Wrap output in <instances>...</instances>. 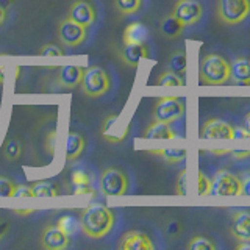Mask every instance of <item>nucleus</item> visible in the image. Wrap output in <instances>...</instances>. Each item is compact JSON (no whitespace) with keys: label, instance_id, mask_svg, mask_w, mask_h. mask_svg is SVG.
I'll return each instance as SVG.
<instances>
[{"label":"nucleus","instance_id":"f257e3e1","mask_svg":"<svg viewBox=\"0 0 250 250\" xmlns=\"http://www.w3.org/2000/svg\"><path fill=\"white\" fill-rule=\"evenodd\" d=\"M116 224V214L104 203H91L82 213L80 229L91 239H102L111 233Z\"/></svg>","mask_w":250,"mask_h":250},{"label":"nucleus","instance_id":"f03ea898","mask_svg":"<svg viewBox=\"0 0 250 250\" xmlns=\"http://www.w3.org/2000/svg\"><path fill=\"white\" fill-rule=\"evenodd\" d=\"M199 82L203 86H222L230 82V61L219 53H208L200 60Z\"/></svg>","mask_w":250,"mask_h":250},{"label":"nucleus","instance_id":"7ed1b4c3","mask_svg":"<svg viewBox=\"0 0 250 250\" xmlns=\"http://www.w3.org/2000/svg\"><path fill=\"white\" fill-rule=\"evenodd\" d=\"M80 88L86 97L91 99L102 97L111 89V77H109V74L104 67L91 66L83 70Z\"/></svg>","mask_w":250,"mask_h":250},{"label":"nucleus","instance_id":"20e7f679","mask_svg":"<svg viewBox=\"0 0 250 250\" xmlns=\"http://www.w3.org/2000/svg\"><path fill=\"white\" fill-rule=\"evenodd\" d=\"M216 18L224 25H239L250 18V0H217Z\"/></svg>","mask_w":250,"mask_h":250},{"label":"nucleus","instance_id":"39448f33","mask_svg":"<svg viewBox=\"0 0 250 250\" xmlns=\"http://www.w3.org/2000/svg\"><path fill=\"white\" fill-rule=\"evenodd\" d=\"M185 113H186V105L182 99L175 96H164L155 102L152 116L153 121L172 124L178 121L180 117H183Z\"/></svg>","mask_w":250,"mask_h":250},{"label":"nucleus","instance_id":"423d86ee","mask_svg":"<svg viewBox=\"0 0 250 250\" xmlns=\"http://www.w3.org/2000/svg\"><path fill=\"white\" fill-rule=\"evenodd\" d=\"M128 177L119 167H108L100 174V191L109 197H119L128 191Z\"/></svg>","mask_w":250,"mask_h":250},{"label":"nucleus","instance_id":"0eeeda50","mask_svg":"<svg viewBox=\"0 0 250 250\" xmlns=\"http://www.w3.org/2000/svg\"><path fill=\"white\" fill-rule=\"evenodd\" d=\"M100 133L108 144H121L130 133V122L125 121L121 114L113 113L105 117Z\"/></svg>","mask_w":250,"mask_h":250},{"label":"nucleus","instance_id":"6e6552de","mask_svg":"<svg viewBox=\"0 0 250 250\" xmlns=\"http://www.w3.org/2000/svg\"><path fill=\"white\" fill-rule=\"evenodd\" d=\"M242 178L229 170H217L211 180V195H241Z\"/></svg>","mask_w":250,"mask_h":250},{"label":"nucleus","instance_id":"1a4fd4ad","mask_svg":"<svg viewBox=\"0 0 250 250\" xmlns=\"http://www.w3.org/2000/svg\"><path fill=\"white\" fill-rule=\"evenodd\" d=\"M86 30L88 28H84L80 25V23H77L72 19L66 18L58 23V30H57L58 41L64 47L74 49V47L82 45L86 41V36H88Z\"/></svg>","mask_w":250,"mask_h":250},{"label":"nucleus","instance_id":"9d476101","mask_svg":"<svg viewBox=\"0 0 250 250\" xmlns=\"http://www.w3.org/2000/svg\"><path fill=\"white\" fill-rule=\"evenodd\" d=\"M234 136V127L219 117L205 121L200 128V139L205 141H230Z\"/></svg>","mask_w":250,"mask_h":250},{"label":"nucleus","instance_id":"9b49d317","mask_svg":"<svg viewBox=\"0 0 250 250\" xmlns=\"http://www.w3.org/2000/svg\"><path fill=\"white\" fill-rule=\"evenodd\" d=\"M172 14L178 21H182L185 27H191L199 23L203 18V6L199 0H178L172 10Z\"/></svg>","mask_w":250,"mask_h":250},{"label":"nucleus","instance_id":"f8f14e48","mask_svg":"<svg viewBox=\"0 0 250 250\" xmlns=\"http://www.w3.org/2000/svg\"><path fill=\"white\" fill-rule=\"evenodd\" d=\"M67 18L80 23L84 28H89L97 22V10L88 0H77L70 5Z\"/></svg>","mask_w":250,"mask_h":250},{"label":"nucleus","instance_id":"ddd939ff","mask_svg":"<svg viewBox=\"0 0 250 250\" xmlns=\"http://www.w3.org/2000/svg\"><path fill=\"white\" fill-rule=\"evenodd\" d=\"M39 244L45 250H66L70 246V238L58 225H47L41 233Z\"/></svg>","mask_w":250,"mask_h":250},{"label":"nucleus","instance_id":"4468645a","mask_svg":"<svg viewBox=\"0 0 250 250\" xmlns=\"http://www.w3.org/2000/svg\"><path fill=\"white\" fill-rule=\"evenodd\" d=\"M230 234L236 241H250V209H236L231 216Z\"/></svg>","mask_w":250,"mask_h":250},{"label":"nucleus","instance_id":"2eb2a0df","mask_svg":"<svg viewBox=\"0 0 250 250\" xmlns=\"http://www.w3.org/2000/svg\"><path fill=\"white\" fill-rule=\"evenodd\" d=\"M119 249L121 250H153L155 246L152 239L148 238V234L139 230H131L122 236L119 242Z\"/></svg>","mask_w":250,"mask_h":250},{"label":"nucleus","instance_id":"dca6fc26","mask_svg":"<svg viewBox=\"0 0 250 250\" xmlns=\"http://www.w3.org/2000/svg\"><path fill=\"white\" fill-rule=\"evenodd\" d=\"M234 143L230 147V153L234 160H246L250 156V135L244 130V127H234V136L231 139Z\"/></svg>","mask_w":250,"mask_h":250},{"label":"nucleus","instance_id":"f3484780","mask_svg":"<svg viewBox=\"0 0 250 250\" xmlns=\"http://www.w3.org/2000/svg\"><path fill=\"white\" fill-rule=\"evenodd\" d=\"M148 58V49L146 44H124L121 50V60L130 67H138L139 61Z\"/></svg>","mask_w":250,"mask_h":250},{"label":"nucleus","instance_id":"a211bd4d","mask_svg":"<svg viewBox=\"0 0 250 250\" xmlns=\"http://www.w3.org/2000/svg\"><path fill=\"white\" fill-rule=\"evenodd\" d=\"M230 80L242 86L250 84V58L238 57L230 62Z\"/></svg>","mask_w":250,"mask_h":250},{"label":"nucleus","instance_id":"6ab92c4d","mask_svg":"<svg viewBox=\"0 0 250 250\" xmlns=\"http://www.w3.org/2000/svg\"><path fill=\"white\" fill-rule=\"evenodd\" d=\"M83 69L80 66H62L58 72V84L64 89H74L80 86Z\"/></svg>","mask_w":250,"mask_h":250},{"label":"nucleus","instance_id":"aec40b11","mask_svg":"<svg viewBox=\"0 0 250 250\" xmlns=\"http://www.w3.org/2000/svg\"><path fill=\"white\" fill-rule=\"evenodd\" d=\"M86 148V139L77 131H70L66 139V161H75L83 155Z\"/></svg>","mask_w":250,"mask_h":250},{"label":"nucleus","instance_id":"412c9836","mask_svg":"<svg viewBox=\"0 0 250 250\" xmlns=\"http://www.w3.org/2000/svg\"><path fill=\"white\" fill-rule=\"evenodd\" d=\"M148 38V30L144 23L131 22L124 30L122 41L124 44H146Z\"/></svg>","mask_w":250,"mask_h":250},{"label":"nucleus","instance_id":"4be33fe9","mask_svg":"<svg viewBox=\"0 0 250 250\" xmlns=\"http://www.w3.org/2000/svg\"><path fill=\"white\" fill-rule=\"evenodd\" d=\"M177 133L167 122L153 121L144 131V139H175Z\"/></svg>","mask_w":250,"mask_h":250},{"label":"nucleus","instance_id":"5701e85b","mask_svg":"<svg viewBox=\"0 0 250 250\" xmlns=\"http://www.w3.org/2000/svg\"><path fill=\"white\" fill-rule=\"evenodd\" d=\"M147 152L150 155L160 156V158H163L167 164L182 163L188 155V150L183 147H180V148H175V147H172V148L170 147L169 148H150V150H147Z\"/></svg>","mask_w":250,"mask_h":250},{"label":"nucleus","instance_id":"b1692460","mask_svg":"<svg viewBox=\"0 0 250 250\" xmlns=\"http://www.w3.org/2000/svg\"><path fill=\"white\" fill-rule=\"evenodd\" d=\"M185 25L182 23V21H178L174 14H169L166 16L161 23H160V31H161V35L164 38H167V39H175L178 38L180 35H182V31H183Z\"/></svg>","mask_w":250,"mask_h":250},{"label":"nucleus","instance_id":"393cba45","mask_svg":"<svg viewBox=\"0 0 250 250\" xmlns=\"http://www.w3.org/2000/svg\"><path fill=\"white\" fill-rule=\"evenodd\" d=\"M33 197H57L61 194L60 185L50 182V180H39L30 185Z\"/></svg>","mask_w":250,"mask_h":250},{"label":"nucleus","instance_id":"a878e982","mask_svg":"<svg viewBox=\"0 0 250 250\" xmlns=\"http://www.w3.org/2000/svg\"><path fill=\"white\" fill-rule=\"evenodd\" d=\"M72 183H74V194L82 195V194H92L96 195V191L92 189L91 186V180L89 177L84 174L83 170H74L72 174Z\"/></svg>","mask_w":250,"mask_h":250},{"label":"nucleus","instance_id":"bb28decb","mask_svg":"<svg viewBox=\"0 0 250 250\" xmlns=\"http://www.w3.org/2000/svg\"><path fill=\"white\" fill-rule=\"evenodd\" d=\"M141 6H143V0H114V8L122 16L136 14Z\"/></svg>","mask_w":250,"mask_h":250},{"label":"nucleus","instance_id":"cd10ccee","mask_svg":"<svg viewBox=\"0 0 250 250\" xmlns=\"http://www.w3.org/2000/svg\"><path fill=\"white\" fill-rule=\"evenodd\" d=\"M186 67H188V60L185 52H175L169 58V70H172V72H175L178 75H185Z\"/></svg>","mask_w":250,"mask_h":250},{"label":"nucleus","instance_id":"c85d7f7f","mask_svg":"<svg viewBox=\"0 0 250 250\" xmlns=\"http://www.w3.org/2000/svg\"><path fill=\"white\" fill-rule=\"evenodd\" d=\"M3 155H5V158L10 160V161L19 160L21 155H22V143L16 138L6 141L5 146H3Z\"/></svg>","mask_w":250,"mask_h":250},{"label":"nucleus","instance_id":"c756f323","mask_svg":"<svg viewBox=\"0 0 250 250\" xmlns=\"http://www.w3.org/2000/svg\"><path fill=\"white\" fill-rule=\"evenodd\" d=\"M216 242L208 236H192L191 241L188 242V249L189 250H216Z\"/></svg>","mask_w":250,"mask_h":250},{"label":"nucleus","instance_id":"7c9ffc66","mask_svg":"<svg viewBox=\"0 0 250 250\" xmlns=\"http://www.w3.org/2000/svg\"><path fill=\"white\" fill-rule=\"evenodd\" d=\"M156 84H160V86H185V80L182 75H178L167 69L160 74L158 80H156Z\"/></svg>","mask_w":250,"mask_h":250},{"label":"nucleus","instance_id":"2f4dec72","mask_svg":"<svg viewBox=\"0 0 250 250\" xmlns=\"http://www.w3.org/2000/svg\"><path fill=\"white\" fill-rule=\"evenodd\" d=\"M57 225L67 234L69 238L74 236V234L77 233V230L80 229V222H78L74 216H62L60 221H58Z\"/></svg>","mask_w":250,"mask_h":250},{"label":"nucleus","instance_id":"473e14b6","mask_svg":"<svg viewBox=\"0 0 250 250\" xmlns=\"http://www.w3.org/2000/svg\"><path fill=\"white\" fill-rule=\"evenodd\" d=\"M16 189V183L11 178L0 175V197H13Z\"/></svg>","mask_w":250,"mask_h":250},{"label":"nucleus","instance_id":"72a5a7b5","mask_svg":"<svg viewBox=\"0 0 250 250\" xmlns=\"http://www.w3.org/2000/svg\"><path fill=\"white\" fill-rule=\"evenodd\" d=\"M197 194L211 195V180L203 174V172H199L197 174Z\"/></svg>","mask_w":250,"mask_h":250},{"label":"nucleus","instance_id":"f704fd0d","mask_svg":"<svg viewBox=\"0 0 250 250\" xmlns=\"http://www.w3.org/2000/svg\"><path fill=\"white\" fill-rule=\"evenodd\" d=\"M175 194L186 195L188 194V169H182L175 182Z\"/></svg>","mask_w":250,"mask_h":250},{"label":"nucleus","instance_id":"c9c22d12","mask_svg":"<svg viewBox=\"0 0 250 250\" xmlns=\"http://www.w3.org/2000/svg\"><path fill=\"white\" fill-rule=\"evenodd\" d=\"M39 55H41V57H62L64 52H62V49L57 44H47L39 50Z\"/></svg>","mask_w":250,"mask_h":250},{"label":"nucleus","instance_id":"e433bc0d","mask_svg":"<svg viewBox=\"0 0 250 250\" xmlns=\"http://www.w3.org/2000/svg\"><path fill=\"white\" fill-rule=\"evenodd\" d=\"M13 197H33V192H31V188L27 185H16Z\"/></svg>","mask_w":250,"mask_h":250},{"label":"nucleus","instance_id":"4c0bfd02","mask_svg":"<svg viewBox=\"0 0 250 250\" xmlns=\"http://www.w3.org/2000/svg\"><path fill=\"white\" fill-rule=\"evenodd\" d=\"M242 194L250 195V177L242 178Z\"/></svg>","mask_w":250,"mask_h":250},{"label":"nucleus","instance_id":"58836bf2","mask_svg":"<svg viewBox=\"0 0 250 250\" xmlns=\"http://www.w3.org/2000/svg\"><path fill=\"white\" fill-rule=\"evenodd\" d=\"M8 230H10V225H8L6 222H0V241L3 239V236L8 233Z\"/></svg>","mask_w":250,"mask_h":250},{"label":"nucleus","instance_id":"ea45409f","mask_svg":"<svg viewBox=\"0 0 250 250\" xmlns=\"http://www.w3.org/2000/svg\"><path fill=\"white\" fill-rule=\"evenodd\" d=\"M6 18H8V13H6L5 8L0 5V27H2L3 23L6 22Z\"/></svg>","mask_w":250,"mask_h":250},{"label":"nucleus","instance_id":"a19ab883","mask_svg":"<svg viewBox=\"0 0 250 250\" xmlns=\"http://www.w3.org/2000/svg\"><path fill=\"white\" fill-rule=\"evenodd\" d=\"M242 249H250V241H238L236 250H242Z\"/></svg>","mask_w":250,"mask_h":250},{"label":"nucleus","instance_id":"79ce46f5","mask_svg":"<svg viewBox=\"0 0 250 250\" xmlns=\"http://www.w3.org/2000/svg\"><path fill=\"white\" fill-rule=\"evenodd\" d=\"M55 136H57V133H55V131H50V135L47 136V139L50 141V146H49V150H50V153L53 152V143H55Z\"/></svg>","mask_w":250,"mask_h":250},{"label":"nucleus","instance_id":"37998d69","mask_svg":"<svg viewBox=\"0 0 250 250\" xmlns=\"http://www.w3.org/2000/svg\"><path fill=\"white\" fill-rule=\"evenodd\" d=\"M14 213H16V214H19V216H27V214L35 213V211H33V209H14Z\"/></svg>","mask_w":250,"mask_h":250},{"label":"nucleus","instance_id":"c03bdc74","mask_svg":"<svg viewBox=\"0 0 250 250\" xmlns=\"http://www.w3.org/2000/svg\"><path fill=\"white\" fill-rule=\"evenodd\" d=\"M244 130L250 135V113H247L246 119H244Z\"/></svg>","mask_w":250,"mask_h":250},{"label":"nucleus","instance_id":"a18cd8bd","mask_svg":"<svg viewBox=\"0 0 250 250\" xmlns=\"http://www.w3.org/2000/svg\"><path fill=\"white\" fill-rule=\"evenodd\" d=\"M3 67H0V83H3Z\"/></svg>","mask_w":250,"mask_h":250}]
</instances>
